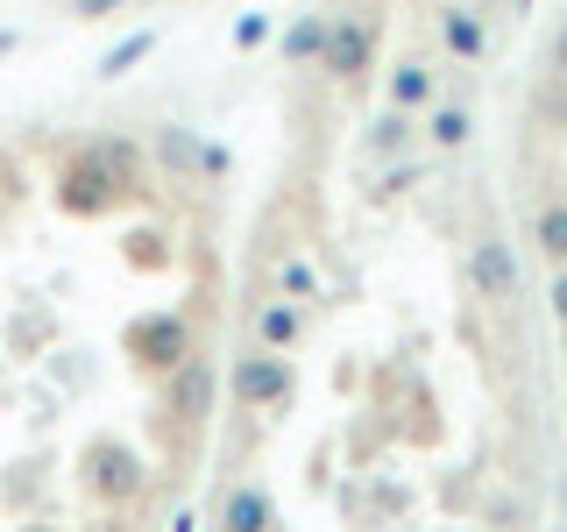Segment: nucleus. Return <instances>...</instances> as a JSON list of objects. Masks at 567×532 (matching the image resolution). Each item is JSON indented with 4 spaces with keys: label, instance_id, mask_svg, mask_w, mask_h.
<instances>
[{
    "label": "nucleus",
    "instance_id": "f257e3e1",
    "mask_svg": "<svg viewBox=\"0 0 567 532\" xmlns=\"http://www.w3.org/2000/svg\"><path fill=\"white\" fill-rule=\"evenodd\" d=\"M135 192H142V150L135 142H114V135L79 142L58 171V206L79 213V221H100V213L128 206Z\"/></svg>",
    "mask_w": 567,
    "mask_h": 532
},
{
    "label": "nucleus",
    "instance_id": "f03ea898",
    "mask_svg": "<svg viewBox=\"0 0 567 532\" xmlns=\"http://www.w3.org/2000/svg\"><path fill=\"white\" fill-rule=\"evenodd\" d=\"M377 50H383V14H377V8L327 14V35H319L312 71H327L333 85H362L369 71H377Z\"/></svg>",
    "mask_w": 567,
    "mask_h": 532
},
{
    "label": "nucleus",
    "instance_id": "7ed1b4c3",
    "mask_svg": "<svg viewBox=\"0 0 567 532\" xmlns=\"http://www.w3.org/2000/svg\"><path fill=\"white\" fill-rule=\"evenodd\" d=\"M227 398L241 405V412H284V405L298 398V369L284 348H248L235 369H227Z\"/></svg>",
    "mask_w": 567,
    "mask_h": 532
},
{
    "label": "nucleus",
    "instance_id": "20e7f679",
    "mask_svg": "<svg viewBox=\"0 0 567 532\" xmlns=\"http://www.w3.org/2000/svg\"><path fill=\"white\" fill-rule=\"evenodd\" d=\"M468 291L483 298V306H518L525 291V270H518V248H511V235H475L468 242Z\"/></svg>",
    "mask_w": 567,
    "mask_h": 532
},
{
    "label": "nucleus",
    "instance_id": "39448f33",
    "mask_svg": "<svg viewBox=\"0 0 567 532\" xmlns=\"http://www.w3.org/2000/svg\"><path fill=\"white\" fill-rule=\"evenodd\" d=\"M213 390H220V377H213V362L192 348L185 362L164 369V412L192 433V426H206V412H213Z\"/></svg>",
    "mask_w": 567,
    "mask_h": 532
},
{
    "label": "nucleus",
    "instance_id": "423d86ee",
    "mask_svg": "<svg viewBox=\"0 0 567 532\" xmlns=\"http://www.w3.org/2000/svg\"><path fill=\"white\" fill-rule=\"evenodd\" d=\"M128 355L142 369H171V362H185L192 355V327L177 313H150V319H135L128 327Z\"/></svg>",
    "mask_w": 567,
    "mask_h": 532
},
{
    "label": "nucleus",
    "instance_id": "0eeeda50",
    "mask_svg": "<svg viewBox=\"0 0 567 532\" xmlns=\"http://www.w3.org/2000/svg\"><path fill=\"white\" fill-rule=\"evenodd\" d=\"M150 150H156V164H164L177 185H206V135L199 129H177V121H164Z\"/></svg>",
    "mask_w": 567,
    "mask_h": 532
},
{
    "label": "nucleus",
    "instance_id": "6e6552de",
    "mask_svg": "<svg viewBox=\"0 0 567 532\" xmlns=\"http://www.w3.org/2000/svg\"><path fill=\"white\" fill-rule=\"evenodd\" d=\"M256 341L291 355L298 341H306V298H284V291L262 298V306H256Z\"/></svg>",
    "mask_w": 567,
    "mask_h": 532
},
{
    "label": "nucleus",
    "instance_id": "1a4fd4ad",
    "mask_svg": "<svg viewBox=\"0 0 567 532\" xmlns=\"http://www.w3.org/2000/svg\"><path fill=\"white\" fill-rule=\"evenodd\" d=\"M440 50L447 58H461V64H475L489 50V22H483V8H440Z\"/></svg>",
    "mask_w": 567,
    "mask_h": 532
},
{
    "label": "nucleus",
    "instance_id": "9d476101",
    "mask_svg": "<svg viewBox=\"0 0 567 532\" xmlns=\"http://www.w3.org/2000/svg\"><path fill=\"white\" fill-rule=\"evenodd\" d=\"M383 100H390V106H404V114H425V106L440 100V71L425 64V58H404V64L383 79Z\"/></svg>",
    "mask_w": 567,
    "mask_h": 532
},
{
    "label": "nucleus",
    "instance_id": "9b49d317",
    "mask_svg": "<svg viewBox=\"0 0 567 532\" xmlns=\"http://www.w3.org/2000/svg\"><path fill=\"white\" fill-rule=\"evenodd\" d=\"M419 135L425 142H433V150H468V135H475V114H468V106H461V100H433V106H425V121H419Z\"/></svg>",
    "mask_w": 567,
    "mask_h": 532
},
{
    "label": "nucleus",
    "instance_id": "f8f14e48",
    "mask_svg": "<svg viewBox=\"0 0 567 532\" xmlns=\"http://www.w3.org/2000/svg\"><path fill=\"white\" fill-rule=\"evenodd\" d=\"M412 142H419V114H404V106H383V114L369 121L362 150H369V156H377V164H383V156H404V150H412Z\"/></svg>",
    "mask_w": 567,
    "mask_h": 532
},
{
    "label": "nucleus",
    "instance_id": "ddd939ff",
    "mask_svg": "<svg viewBox=\"0 0 567 532\" xmlns=\"http://www.w3.org/2000/svg\"><path fill=\"white\" fill-rule=\"evenodd\" d=\"M93 461H100V469H93V490H100V497H135V483H142L135 469H142V461L121 448V440H100Z\"/></svg>",
    "mask_w": 567,
    "mask_h": 532
},
{
    "label": "nucleus",
    "instance_id": "4468645a",
    "mask_svg": "<svg viewBox=\"0 0 567 532\" xmlns=\"http://www.w3.org/2000/svg\"><path fill=\"white\" fill-rule=\"evenodd\" d=\"M213 519H220V525H235V532H262V525H270V497H262L256 483H235V490H220Z\"/></svg>",
    "mask_w": 567,
    "mask_h": 532
},
{
    "label": "nucleus",
    "instance_id": "2eb2a0df",
    "mask_svg": "<svg viewBox=\"0 0 567 532\" xmlns=\"http://www.w3.org/2000/svg\"><path fill=\"white\" fill-rule=\"evenodd\" d=\"M532 248H539L546 263H567V192L532 213Z\"/></svg>",
    "mask_w": 567,
    "mask_h": 532
},
{
    "label": "nucleus",
    "instance_id": "dca6fc26",
    "mask_svg": "<svg viewBox=\"0 0 567 532\" xmlns=\"http://www.w3.org/2000/svg\"><path fill=\"white\" fill-rule=\"evenodd\" d=\"M319 35H327V14H298L291 35H284V64H312L319 58Z\"/></svg>",
    "mask_w": 567,
    "mask_h": 532
},
{
    "label": "nucleus",
    "instance_id": "f3484780",
    "mask_svg": "<svg viewBox=\"0 0 567 532\" xmlns=\"http://www.w3.org/2000/svg\"><path fill=\"white\" fill-rule=\"evenodd\" d=\"M150 50H156V29L128 35V43H121V50H106V58H100V79H128V71H135L142 58H150Z\"/></svg>",
    "mask_w": 567,
    "mask_h": 532
},
{
    "label": "nucleus",
    "instance_id": "a211bd4d",
    "mask_svg": "<svg viewBox=\"0 0 567 532\" xmlns=\"http://www.w3.org/2000/svg\"><path fill=\"white\" fill-rule=\"evenodd\" d=\"M277 291L284 298H319V270H312L306 256H284L277 263Z\"/></svg>",
    "mask_w": 567,
    "mask_h": 532
},
{
    "label": "nucleus",
    "instance_id": "6ab92c4d",
    "mask_svg": "<svg viewBox=\"0 0 567 532\" xmlns=\"http://www.w3.org/2000/svg\"><path fill=\"white\" fill-rule=\"evenodd\" d=\"M546 313L567 327V263H554V284H546Z\"/></svg>",
    "mask_w": 567,
    "mask_h": 532
},
{
    "label": "nucleus",
    "instance_id": "aec40b11",
    "mask_svg": "<svg viewBox=\"0 0 567 532\" xmlns=\"http://www.w3.org/2000/svg\"><path fill=\"white\" fill-rule=\"evenodd\" d=\"M114 8H128V0H71V22H106Z\"/></svg>",
    "mask_w": 567,
    "mask_h": 532
},
{
    "label": "nucleus",
    "instance_id": "412c9836",
    "mask_svg": "<svg viewBox=\"0 0 567 532\" xmlns=\"http://www.w3.org/2000/svg\"><path fill=\"white\" fill-rule=\"evenodd\" d=\"M383 164H390V156H383ZM412 185H419V164H404V156H398V164L383 171V192H412Z\"/></svg>",
    "mask_w": 567,
    "mask_h": 532
},
{
    "label": "nucleus",
    "instance_id": "4be33fe9",
    "mask_svg": "<svg viewBox=\"0 0 567 532\" xmlns=\"http://www.w3.org/2000/svg\"><path fill=\"white\" fill-rule=\"evenodd\" d=\"M546 64H554V71H560V79H567V22L554 29V43H546Z\"/></svg>",
    "mask_w": 567,
    "mask_h": 532
},
{
    "label": "nucleus",
    "instance_id": "5701e85b",
    "mask_svg": "<svg viewBox=\"0 0 567 532\" xmlns=\"http://www.w3.org/2000/svg\"><path fill=\"white\" fill-rule=\"evenodd\" d=\"M8 50H14V29H0V58H8Z\"/></svg>",
    "mask_w": 567,
    "mask_h": 532
},
{
    "label": "nucleus",
    "instance_id": "b1692460",
    "mask_svg": "<svg viewBox=\"0 0 567 532\" xmlns=\"http://www.w3.org/2000/svg\"><path fill=\"white\" fill-rule=\"evenodd\" d=\"M560 355H567V327H560Z\"/></svg>",
    "mask_w": 567,
    "mask_h": 532
},
{
    "label": "nucleus",
    "instance_id": "393cba45",
    "mask_svg": "<svg viewBox=\"0 0 567 532\" xmlns=\"http://www.w3.org/2000/svg\"><path fill=\"white\" fill-rule=\"evenodd\" d=\"M525 8H532V0H525Z\"/></svg>",
    "mask_w": 567,
    "mask_h": 532
}]
</instances>
